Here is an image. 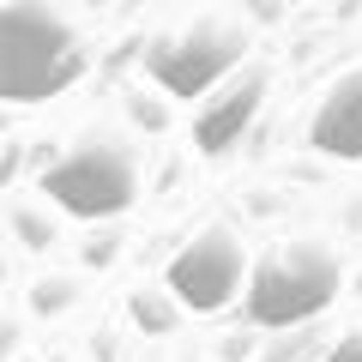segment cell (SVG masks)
I'll use <instances>...</instances> for the list:
<instances>
[{"label":"cell","instance_id":"8992f818","mask_svg":"<svg viewBox=\"0 0 362 362\" xmlns=\"http://www.w3.org/2000/svg\"><path fill=\"white\" fill-rule=\"evenodd\" d=\"M259 103H266V73H259V66H242V73L223 78L206 103H199V115H194L199 157H230L235 145H242V133L254 127Z\"/></svg>","mask_w":362,"mask_h":362},{"label":"cell","instance_id":"277c9868","mask_svg":"<svg viewBox=\"0 0 362 362\" xmlns=\"http://www.w3.org/2000/svg\"><path fill=\"white\" fill-rule=\"evenodd\" d=\"M247 37L235 25H218V18H199L187 30H169L145 49V73L169 90V97H206L223 78L242 66Z\"/></svg>","mask_w":362,"mask_h":362},{"label":"cell","instance_id":"9c48e42d","mask_svg":"<svg viewBox=\"0 0 362 362\" xmlns=\"http://www.w3.org/2000/svg\"><path fill=\"white\" fill-rule=\"evenodd\" d=\"M326 350H332V344H326L320 326H290V338H272L254 362H320Z\"/></svg>","mask_w":362,"mask_h":362},{"label":"cell","instance_id":"5bb4252c","mask_svg":"<svg viewBox=\"0 0 362 362\" xmlns=\"http://www.w3.org/2000/svg\"><path fill=\"white\" fill-rule=\"evenodd\" d=\"M320 362H362V332H344V338H338V344L326 350Z\"/></svg>","mask_w":362,"mask_h":362},{"label":"cell","instance_id":"9a60e30c","mask_svg":"<svg viewBox=\"0 0 362 362\" xmlns=\"http://www.w3.org/2000/svg\"><path fill=\"white\" fill-rule=\"evenodd\" d=\"M356 290H362V272H356Z\"/></svg>","mask_w":362,"mask_h":362},{"label":"cell","instance_id":"52a82bcc","mask_svg":"<svg viewBox=\"0 0 362 362\" xmlns=\"http://www.w3.org/2000/svg\"><path fill=\"white\" fill-rule=\"evenodd\" d=\"M308 139H314V151L332 157V163H362V66L344 73L320 97V109H314V121H308Z\"/></svg>","mask_w":362,"mask_h":362},{"label":"cell","instance_id":"5b68a950","mask_svg":"<svg viewBox=\"0 0 362 362\" xmlns=\"http://www.w3.org/2000/svg\"><path fill=\"white\" fill-rule=\"evenodd\" d=\"M169 290L181 296V308H194V314L230 308L235 296H247L242 290V242H235L223 223L199 230L194 242L169 259Z\"/></svg>","mask_w":362,"mask_h":362},{"label":"cell","instance_id":"4fadbf2b","mask_svg":"<svg viewBox=\"0 0 362 362\" xmlns=\"http://www.w3.org/2000/svg\"><path fill=\"white\" fill-rule=\"evenodd\" d=\"M115 242H121L115 230H103V235H90V242H85V266H109V259H115Z\"/></svg>","mask_w":362,"mask_h":362},{"label":"cell","instance_id":"8fae6325","mask_svg":"<svg viewBox=\"0 0 362 362\" xmlns=\"http://www.w3.org/2000/svg\"><path fill=\"white\" fill-rule=\"evenodd\" d=\"M13 230H18V242H25L30 254H42V247L54 242V223H49V218H37L30 206H18V211H13Z\"/></svg>","mask_w":362,"mask_h":362},{"label":"cell","instance_id":"7c38bea8","mask_svg":"<svg viewBox=\"0 0 362 362\" xmlns=\"http://www.w3.org/2000/svg\"><path fill=\"white\" fill-rule=\"evenodd\" d=\"M127 115H133V127H145V133H163L169 127V109L157 103V97H145V90L127 97Z\"/></svg>","mask_w":362,"mask_h":362},{"label":"cell","instance_id":"7a4b0ae2","mask_svg":"<svg viewBox=\"0 0 362 362\" xmlns=\"http://www.w3.org/2000/svg\"><path fill=\"white\" fill-rule=\"evenodd\" d=\"M338 302V254L326 242H290L272 247L254 272H247V326H308Z\"/></svg>","mask_w":362,"mask_h":362},{"label":"cell","instance_id":"ba28073f","mask_svg":"<svg viewBox=\"0 0 362 362\" xmlns=\"http://www.w3.org/2000/svg\"><path fill=\"white\" fill-rule=\"evenodd\" d=\"M127 314H133L139 332L163 338V332H175V320H181V296H175V290H133Z\"/></svg>","mask_w":362,"mask_h":362},{"label":"cell","instance_id":"6da1fadb","mask_svg":"<svg viewBox=\"0 0 362 362\" xmlns=\"http://www.w3.org/2000/svg\"><path fill=\"white\" fill-rule=\"evenodd\" d=\"M85 73V42L49 0H6L0 6V97L18 109L61 97Z\"/></svg>","mask_w":362,"mask_h":362},{"label":"cell","instance_id":"3957f363","mask_svg":"<svg viewBox=\"0 0 362 362\" xmlns=\"http://www.w3.org/2000/svg\"><path fill=\"white\" fill-rule=\"evenodd\" d=\"M42 194L66 218L103 223V218H121L139 199V163L115 133H90V139H78L66 157H54L42 169Z\"/></svg>","mask_w":362,"mask_h":362},{"label":"cell","instance_id":"30bf717a","mask_svg":"<svg viewBox=\"0 0 362 362\" xmlns=\"http://www.w3.org/2000/svg\"><path fill=\"white\" fill-rule=\"evenodd\" d=\"M30 308H37V314H66V308H73V284H66V278H42V284H30Z\"/></svg>","mask_w":362,"mask_h":362}]
</instances>
